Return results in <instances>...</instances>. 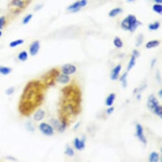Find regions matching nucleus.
<instances>
[{
	"instance_id": "28",
	"label": "nucleus",
	"mask_w": 162,
	"mask_h": 162,
	"mask_svg": "<svg viewBox=\"0 0 162 162\" xmlns=\"http://www.w3.org/2000/svg\"><path fill=\"white\" fill-rule=\"evenodd\" d=\"M160 24L159 22H155L154 23L150 24L148 26V27L149 29V30L151 31H155V30H157L160 27Z\"/></svg>"
},
{
	"instance_id": "10",
	"label": "nucleus",
	"mask_w": 162,
	"mask_h": 162,
	"mask_svg": "<svg viewBox=\"0 0 162 162\" xmlns=\"http://www.w3.org/2000/svg\"><path fill=\"white\" fill-rule=\"evenodd\" d=\"M85 138H84L82 140L79 139L78 138H75L74 140V146L76 149L78 150H82L85 148Z\"/></svg>"
},
{
	"instance_id": "38",
	"label": "nucleus",
	"mask_w": 162,
	"mask_h": 162,
	"mask_svg": "<svg viewBox=\"0 0 162 162\" xmlns=\"http://www.w3.org/2000/svg\"><path fill=\"white\" fill-rule=\"evenodd\" d=\"M80 5H81V8L82 7L85 6L86 5V4H87V0H80Z\"/></svg>"
},
{
	"instance_id": "45",
	"label": "nucleus",
	"mask_w": 162,
	"mask_h": 162,
	"mask_svg": "<svg viewBox=\"0 0 162 162\" xmlns=\"http://www.w3.org/2000/svg\"><path fill=\"white\" fill-rule=\"evenodd\" d=\"M154 1H155L156 3H158V4H161L162 3V0H154Z\"/></svg>"
},
{
	"instance_id": "50",
	"label": "nucleus",
	"mask_w": 162,
	"mask_h": 162,
	"mask_svg": "<svg viewBox=\"0 0 162 162\" xmlns=\"http://www.w3.org/2000/svg\"><path fill=\"white\" fill-rule=\"evenodd\" d=\"M1 66H0V69H1Z\"/></svg>"
},
{
	"instance_id": "6",
	"label": "nucleus",
	"mask_w": 162,
	"mask_h": 162,
	"mask_svg": "<svg viewBox=\"0 0 162 162\" xmlns=\"http://www.w3.org/2000/svg\"><path fill=\"white\" fill-rule=\"evenodd\" d=\"M76 71V67L71 64H66L62 67V73L66 75L74 74Z\"/></svg>"
},
{
	"instance_id": "20",
	"label": "nucleus",
	"mask_w": 162,
	"mask_h": 162,
	"mask_svg": "<svg viewBox=\"0 0 162 162\" xmlns=\"http://www.w3.org/2000/svg\"><path fill=\"white\" fill-rule=\"evenodd\" d=\"M160 159V156L159 154H158L156 151H153V152L151 153L149 157V160L151 162H157Z\"/></svg>"
},
{
	"instance_id": "48",
	"label": "nucleus",
	"mask_w": 162,
	"mask_h": 162,
	"mask_svg": "<svg viewBox=\"0 0 162 162\" xmlns=\"http://www.w3.org/2000/svg\"><path fill=\"white\" fill-rule=\"evenodd\" d=\"M2 34H3V32H2L1 30H0V38H1V36H2Z\"/></svg>"
},
{
	"instance_id": "1",
	"label": "nucleus",
	"mask_w": 162,
	"mask_h": 162,
	"mask_svg": "<svg viewBox=\"0 0 162 162\" xmlns=\"http://www.w3.org/2000/svg\"><path fill=\"white\" fill-rule=\"evenodd\" d=\"M43 87L39 81H29L26 85L19 105V111L22 114L29 116L36 107L42 104L44 99Z\"/></svg>"
},
{
	"instance_id": "35",
	"label": "nucleus",
	"mask_w": 162,
	"mask_h": 162,
	"mask_svg": "<svg viewBox=\"0 0 162 162\" xmlns=\"http://www.w3.org/2000/svg\"><path fill=\"white\" fill-rule=\"evenodd\" d=\"M52 123L53 125V127H54L55 129L59 130L60 123L58 121H57V120H55V119H53V120H52Z\"/></svg>"
},
{
	"instance_id": "39",
	"label": "nucleus",
	"mask_w": 162,
	"mask_h": 162,
	"mask_svg": "<svg viewBox=\"0 0 162 162\" xmlns=\"http://www.w3.org/2000/svg\"><path fill=\"white\" fill-rule=\"evenodd\" d=\"M114 110V108L113 107H111L110 106V107L108 108V109H107V114H111V113H112L113 111Z\"/></svg>"
},
{
	"instance_id": "9",
	"label": "nucleus",
	"mask_w": 162,
	"mask_h": 162,
	"mask_svg": "<svg viewBox=\"0 0 162 162\" xmlns=\"http://www.w3.org/2000/svg\"><path fill=\"white\" fill-rule=\"evenodd\" d=\"M39 48H40V44H39V41H34L31 43L29 47V54L31 56L36 55Z\"/></svg>"
},
{
	"instance_id": "37",
	"label": "nucleus",
	"mask_w": 162,
	"mask_h": 162,
	"mask_svg": "<svg viewBox=\"0 0 162 162\" xmlns=\"http://www.w3.org/2000/svg\"><path fill=\"white\" fill-rule=\"evenodd\" d=\"M132 53H133V55L135 56V57H139V56H140V53H139V52L137 50H133Z\"/></svg>"
},
{
	"instance_id": "43",
	"label": "nucleus",
	"mask_w": 162,
	"mask_h": 162,
	"mask_svg": "<svg viewBox=\"0 0 162 162\" xmlns=\"http://www.w3.org/2000/svg\"><path fill=\"white\" fill-rule=\"evenodd\" d=\"M80 122H78V123H77L76 124V125H74V128H73L74 130H76L79 127H80Z\"/></svg>"
},
{
	"instance_id": "34",
	"label": "nucleus",
	"mask_w": 162,
	"mask_h": 162,
	"mask_svg": "<svg viewBox=\"0 0 162 162\" xmlns=\"http://www.w3.org/2000/svg\"><path fill=\"white\" fill-rule=\"evenodd\" d=\"M14 92H15V88H14L13 86H10V87H8V88L6 90L5 93H6V95H11L13 94Z\"/></svg>"
},
{
	"instance_id": "7",
	"label": "nucleus",
	"mask_w": 162,
	"mask_h": 162,
	"mask_svg": "<svg viewBox=\"0 0 162 162\" xmlns=\"http://www.w3.org/2000/svg\"><path fill=\"white\" fill-rule=\"evenodd\" d=\"M136 136L137 137V138L139 139V140L143 144L147 143V140L145 137L144 135V130L142 125L140 124H137L136 125Z\"/></svg>"
},
{
	"instance_id": "5",
	"label": "nucleus",
	"mask_w": 162,
	"mask_h": 162,
	"mask_svg": "<svg viewBox=\"0 0 162 162\" xmlns=\"http://www.w3.org/2000/svg\"><path fill=\"white\" fill-rule=\"evenodd\" d=\"M39 129L43 134L46 136H52L54 134L53 127L52 125L43 122L39 125Z\"/></svg>"
},
{
	"instance_id": "40",
	"label": "nucleus",
	"mask_w": 162,
	"mask_h": 162,
	"mask_svg": "<svg viewBox=\"0 0 162 162\" xmlns=\"http://www.w3.org/2000/svg\"><path fill=\"white\" fill-rule=\"evenodd\" d=\"M156 62V59H154L151 60V68H153L154 67Z\"/></svg>"
},
{
	"instance_id": "44",
	"label": "nucleus",
	"mask_w": 162,
	"mask_h": 162,
	"mask_svg": "<svg viewBox=\"0 0 162 162\" xmlns=\"http://www.w3.org/2000/svg\"><path fill=\"white\" fill-rule=\"evenodd\" d=\"M158 95H159L160 98H161V97H162V90H160L159 92H158Z\"/></svg>"
},
{
	"instance_id": "3",
	"label": "nucleus",
	"mask_w": 162,
	"mask_h": 162,
	"mask_svg": "<svg viewBox=\"0 0 162 162\" xmlns=\"http://www.w3.org/2000/svg\"><path fill=\"white\" fill-rule=\"evenodd\" d=\"M59 75V71L55 68H53L51 70L48 71L47 73L45 74L43 76V79L44 82L47 86H54L55 82H54V78H57Z\"/></svg>"
},
{
	"instance_id": "23",
	"label": "nucleus",
	"mask_w": 162,
	"mask_h": 162,
	"mask_svg": "<svg viewBox=\"0 0 162 162\" xmlns=\"http://www.w3.org/2000/svg\"><path fill=\"white\" fill-rule=\"evenodd\" d=\"M113 44L116 48H121L123 45V41H122L121 38L118 36H116L114 38V40H113Z\"/></svg>"
},
{
	"instance_id": "27",
	"label": "nucleus",
	"mask_w": 162,
	"mask_h": 162,
	"mask_svg": "<svg viewBox=\"0 0 162 162\" xmlns=\"http://www.w3.org/2000/svg\"><path fill=\"white\" fill-rule=\"evenodd\" d=\"M154 113L156 114L158 116H159L160 118H162V107L161 106L158 105L153 110Z\"/></svg>"
},
{
	"instance_id": "47",
	"label": "nucleus",
	"mask_w": 162,
	"mask_h": 162,
	"mask_svg": "<svg viewBox=\"0 0 162 162\" xmlns=\"http://www.w3.org/2000/svg\"><path fill=\"white\" fill-rule=\"evenodd\" d=\"M137 99L139 100L140 99H141V95H140V94H138V95H137Z\"/></svg>"
},
{
	"instance_id": "41",
	"label": "nucleus",
	"mask_w": 162,
	"mask_h": 162,
	"mask_svg": "<svg viewBox=\"0 0 162 162\" xmlns=\"http://www.w3.org/2000/svg\"><path fill=\"white\" fill-rule=\"evenodd\" d=\"M6 158L8 160H13V161H17V159L15 158H14L12 156H8L6 157Z\"/></svg>"
},
{
	"instance_id": "8",
	"label": "nucleus",
	"mask_w": 162,
	"mask_h": 162,
	"mask_svg": "<svg viewBox=\"0 0 162 162\" xmlns=\"http://www.w3.org/2000/svg\"><path fill=\"white\" fill-rule=\"evenodd\" d=\"M158 105H159V102L158 99L156 98V97L153 94H151L147 100V107L151 111H153L154 107H156Z\"/></svg>"
},
{
	"instance_id": "42",
	"label": "nucleus",
	"mask_w": 162,
	"mask_h": 162,
	"mask_svg": "<svg viewBox=\"0 0 162 162\" xmlns=\"http://www.w3.org/2000/svg\"><path fill=\"white\" fill-rule=\"evenodd\" d=\"M41 8H42V5H36V6H35L34 10H36V11H38L39 10H40Z\"/></svg>"
},
{
	"instance_id": "22",
	"label": "nucleus",
	"mask_w": 162,
	"mask_h": 162,
	"mask_svg": "<svg viewBox=\"0 0 162 162\" xmlns=\"http://www.w3.org/2000/svg\"><path fill=\"white\" fill-rule=\"evenodd\" d=\"M122 9L121 8H113V10H111L109 13V16L110 17H114L118 15V14H120V13L122 12Z\"/></svg>"
},
{
	"instance_id": "24",
	"label": "nucleus",
	"mask_w": 162,
	"mask_h": 162,
	"mask_svg": "<svg viewBox=\"0 0 162 162\" xmlns=\"http://www.w3.org/2000/svg\"><path fill=\"white\" fill-rule=\"evenodd\" d=\"M135 59H136V57L134 55H132L129 61V63L128 64V66H127V71H130L133 67H134V66L135 65Z\"/></svg>"
},
{
	"instance_id": "18",
	"label": "nucleus",
	"mask_w": 162,
	"mask_h": 162,
	"mask_svg": "<svg viewBox=\"0 0 162 162\" xmlns=\"http://www.w3.org/2000/svg\"><path fill=\"white\" fill-rule=\"evenodd\" d=\"M160 44L159 40H151L147 42L146 44V48L147 49H151L153 48H156Z\"/></svg>"
},
{
	"instance_id": "46",
	"label": "nucleus",
	"mask_w": 162,
	"mask_h": 162,
	"mask_svg": "<svg viewBox=\"0 0 162 162\" xmlns=\"http://www.w3.org/2000/svg\"><path fill=\"white\" fill-rule=\"evenodd\" d=\"M138 91H139V89L138 88H135L134 89V93L135 94V93H136L137 92H138Z\"/></svg>"
},
{
	"instance_id": "36",
	"label": "nucleus",
	"mask_w": 162,
	"mask_h": 162,
	"mask_svg": "<svg viewBox=\"0 0 162 162\" xmlns=\"http://www.w3.org/2000/svg\"><path fill=\"white\" fill-rule=\"evenodd\" d=\"M26 128L29 131H30V132H33L34 130V127L32 125V124L30 123V122H27V123Z\"/></svg>"
},
{
	"instance_id": "15",
	"label": "nucleus",
	"mask_w": 162,
	"mask_h": 162,
	"mask_svg": "<svg viewBox=\"0 0 162 162\" xmlns=\"http://www.w3.org/2000/svg\"><path fill=\"white\" fill-rule=\"evenodd\" d=\"M60 125L58 130L60 132H63L65 131V130H66L67 125V118L65 116H64V115H62V116H60Z\"/></svg>"
},
{
	"instance_id": "49",
	"label": "nucleus",
	"mask_w": 162,
	"mask_h": 162,
	"mask_svg": "<svg viewBox=\"0 0 162 162\" xmlns=\"http://www.w3.org/2000/svg\"><path fill=\"white\" fill-rule=\"evenodd\" d=\"M128 1H134V0H128Z\"/></svg>"
},
{
	"instance_id": "14",
	"label": "nucleus",
	"mask_w": 162,
	"mask_h": 162,
	"mask_svg": "<svg viewBox=\"0 0 162 162\" xmlns=\"http://www.w3.org/2000/svg\"><path fill=\"white\" fill-rule=\"evenodd\" d=\"M56 80L57 82L60 83L66 84L69 82L70 77L69 76V75H66L64 74H59L58 76L56 78Z\"/></svg>"
},
{
	"instance_id": "25",
	"label": "nucleus",
	"mask_w": 162,
	"mask_h": 162,
	"mask_svg": "<svg viewBox=\"0 0 162 162\" xmlns=\"http://www.w3.org/2000/svg\"><path fill=\"white\" fill-rule=\"evenodd\" d=\"M127 76H128V73L127 72H126V73H123V74L122 75L120 78V81L122 83V86H123L124 88H126L127 86Z\"/></svg>"
},
{
	"instance_id": "2",
	"label": "nucleus",
	"mask_w": 162,
	"mask_h": 162,
	"mask_svg": "<svg viewBox=\"0 0 162 162\" xmlns=\"http://www.w3.org/2000/svg\"><path fill=\"white\" fill-rule=\"evenodd\" d=\"M142 23L137 19L135 15H129L122 20L121 26L124 30L134 32L136 29Z\"/></svg>"
},
{
	"instance_id": "12",
	"label": "nucleus",
	"mask_w": 162,
	"mask_h": 162,
	"mask_svg": "<svg viewBox=\"0 0 162 162\" xmlns=\"http://www.w3.org/2000/svg\"><path fill=\"white\" fill-rule=\"evenodd\" d=\"M121 69V64H118L115 67L114 69L111 71V74L110 76V78L112 80H116L118 78L119 74Z\"/></svg>"
},
{
	"instance_id": "32",
	"label": "nucleus",
	"mask_w": 162,
	"mask_h": 162,
	"mask_svg": "<svg viewBox=\"0 0 162 162\" xmlns=\"http://www.w3.org/2000/svg\"><path fill=\"white\" fill-rule=\"evenodd\" d=\"M74 152L73 148H71L70 147H67L66 151H65V154H66L67 155L69 156H74Z\"/></svg>"
},
{
	"instance_id": "13",
	"label": "nucleus",
	"mask_w": 162,
	"mask_h": 162,
	"mask_svg": "<svg viewBox=\"0 0 162 162\" xmlns=\"http://www.w3.org/2000/svg\"><path fill=\"white\" fill-rule=\"evenodd\" d=\"M45 116V111L41 109H38L36 113H34L33 118L35 121H40Z\"/></svg>"
},
{
	"instance_id": "11",
	"label": "nucleus",
	"mask_w": 162,
	"mask_h": 162,
	"mask_svg": "<svg viewBox=\"0 0 162 162\" xmlns=\"http://www.w3.org/2000/svg\"><path fill=\"white\" fill-rule=\"evenodd\" d=\"M74 86L73 85H69L67 86H65L62 89V93L63 97L66 99H67L68 98H69V97L71 95L73 91Z\"/></svg>"
},
{
	"instance_id": "30",
	"label": "nucleus",
	"mask_w": 162,
	"mask_h": 162,
	"mask_svg": "<svg viewBox=\"0 0 162 162\" xmlns=\"http://www.w3.org/2000/svg\"><path fill=\"white\" fill-rule=\"evenodd\" d=\"M144 40V36L142 34H139L137 38L135 45L136 46H139L140 45H141L142 43V41Z\"/></svg>"
},
{
	"instance_id": "4",
	"label": "nucleus",
	"mask_w": 162,
	"mask_h": 162,
	"mask_svg": "<svg viewBox=\"0 0 162 162\" xmlns=\"http://www.w3.org/2000/svg\"><path fill=\"white\" fill-rule=\"evenodd\" d=\"M31 0H11L10 4L13 8H14V11H20L24 9L27 5L29 4Z\"/></svg>"
},
{
	"instance_id": "33",
	"label": "nucleus",
	"mask_w": 162,
	"mask_h": 162,
	"mask_svg": "<svg viewBox=\"0 0 162 162\" xmlns=\"http://www.w3.org/2000/svg\"><path fill=\"white\" fill-rule=\"evenodd\" d=\"M6 24V19L4 16L0 17V30L5 27Z\"/></svg>"
},
{
	"instance_id": "26",
	"label": "nucleus",
	"mask_w": 162,
	"mask_h": 162,
	"mask_svg": "<svg viewBox=\"0 0 162 162\" xmlns=\"http://www.w3.org/2000/svg\"><path fill=\"white\" fill-rule=\"evenodd\" d=\"M11 72H12V69L8 67L3 66V67H1V69H0V73L4 76L9 74Z\"/></svg>"
},
{
	"instance_id": "17",
	"label": "nucleus",
	"mask_w": 162,
	"mask_h": 162,
	"mask_svg": "<svg viewBox=\"0 0 162 162\" xmlns=\"http://www.w3.org/2000/svg\"><path fill=\"white\" fill-rule=\"evenodd\" d=\"M115 99H116V95L114 93H110V94L107 96L106 99V105L107 106H111L113 104Z\"/></svg>"
},
{
	"instance_id": "31",
	"label": "nucleus",
	"mask_w": 162,
	"mask_h": 162,
	"mask_svg": "<svg viewBox=\"0 0 162 162\" xmlns=\"http://www.w3.org/2000/svg\"><path fill=\"white\" fill-rule=\"evenodd\" d=\"M32 14L31 13L28 14V15H27L23 19V20H22V24H25V25L28 24L30 22V20L32 19Z\"/></svg>"
},
{
	"instance_id": "29",
	"label": "nucleus",
	"mask_w": 162,
	"mask_h": 162,
	"mask_svg": "<svg viewBox=\"0 0 162 162\" xmlns=\"http://www.w3.org/2000/svg\"><path fill=\"white\" fill-rule=\"evenodd\" d=\"M153 10L154 12L158 14H161L162 13V5L161 4H154L153 6Z\"/></svg>"
},
{
	"instance_id": "21",
	"label": "nucleus",
	"mask_w": 162,
	"mask_h": 162,
	"mask_svg": "<svg viewBox=\"0 0 162 162\" xmlns=\"http://www.w3.org/2000/svg\"><path fill=\"white\" fill-rule=\"evenodd\" d=\"M28 55V53L26 51H22L19 53V55L17 56V58L20 61L24 62V61L27 60Z\"/></svg>"
},
{
	"instance_id": "16",
	"label": "nucleus",
	"mask_w": 162,
	"mask_h": 162,
	"mask_svg": "<svg viewBox=\"0 0 162 162\" xmlns=\"http://www.w3.org/2000/svg\"><path fill=\"white\" fill-rule=\"evenodd\" d=\"M81 8V6L80 5V1H78L74 3L73 4H72L70 6H68L67 10H70L73 12H78V11L80 10Z\"/></svg>"
},
{
	"instance_id": "19",
	"label": "nucleus",
	"mask_w": 162,
	"mask_h": 162,
	"mask_svg": "<svg viewBox=\"0 0 162 162\" xmlns=\"http://www.w3.org/2000/svg\"><path fill=\"white\" fill-rule=\"evenodd\" d=\"M24 42V39H16V40H13L12 41H11L9 43V46H10V47H11V48H15L18 46L22 45Z\"/></svg>"
}]
</instances>
